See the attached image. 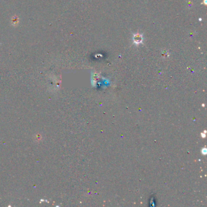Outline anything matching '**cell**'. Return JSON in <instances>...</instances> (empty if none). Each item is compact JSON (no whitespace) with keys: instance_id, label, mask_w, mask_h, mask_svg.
<instances>
[{"instance_id":"1","label":"cell","mask_w":207,"mask_h":207,"mask_svg":"<svg viewBox=\"0 0 207 207\" xmlns=\"http://www.w3.org/2000/svg\"><path fill=\"white\" fill-rule=\"evenodd\" d=\"M142 40H143V38L142 36L140 34H135L133 36V41L134 43L135 44H140L142 43Z\"/></svg>"}]
</instances>
